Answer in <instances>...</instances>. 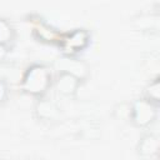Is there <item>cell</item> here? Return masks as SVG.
<instances>
[{
  "instance_id": "6da1fadb",
  "label": "cell",
  "mask_w": 160,
  "mask_h": 160,
  "mask_svg": "<svg viewBox=\"0 0 160 160\" xmlns=\"http://www.w3.org/2000/svg\"><path fill=\"white\" fill-rule=\"evenodd\" d=\"M51 82L50 71L41 65H35L30 68L22 80V89L31 95L44 94Z\"/></svg>"
},
{
  "instance_id": "7a4b0ae2",
  "label": "cell",
  "mask_w": 160,
  "mask_h": 160,
  "mask_svg": "<svg viewBox=\"0 0 160 160\" xmlns=\"http://www.w3.org/2000/svg\"><path fill=\"white\" fill-rule=\"evenodd\" d=\"M158 104L150 101L149 99L138 100L131 105L130 120L136 126H148L156 119Z\"/></svg>"
},
{
  "instance_id": "3957f363",
  "label": "cell",
  "mask_w": 160,
  "mask_h": 160,
  "mask_svg": "<svg viewBox=\"0 0 160 160\" xmlns=\"http://www.w3.org/2000/svg\"><path fill=\"white\" fill-rule=\"evenodd\" d=\"M55 85L60 94L69 96L75 94V91L78 90V86L80 85V79L69 72H60Z\"/></svg>"
},
{
  "instance_id": "277c9868",
  "label": "cell",
  "mask_w": 160,
  "mask_h": 160,
  "mask_svg": "<svg viewBox=\"0 0 160 160\" xmlns=\"http://www.w3.org/2000/svg\"><path fill=\"white\" fill-rule=\"evenodd\" d=\"M160 149V141L159 138L155 135H146L144 136L139 145H138V152L142 158H151L159 152Z\"/></svg>"
},
{
  "instance_id": "5b68a950",
  "label": "cell",
  "mask_w": 160,
  "mask_h": 160,
  "mask_svg": "<svg viewBox=\"0 0 160 160\" xmlns=\"http://www.w3.org/2000/svg\"><path fill=\"white\" fill-rule=\"evenodd\" d=\"M36 110V114L40 119H44V120H50V119H55L59 114V109L52 104V102H49V101H41L36 105L35 108Z\"/></svg>"
},
{
  "instance_id": "8992f818",
  "label": "cell",
  "mask_w": 160,
  "mask_h": 160,
  "mask_svg": "<svg viewBox=\"0 0 160 160\" xmlns=\"http://www.w3.org/2000/svg\"><path fill=\"white\" fill-rule=\"evenodd\" d=\"M14 38V31L10 24L2 19H0V44H9Z\"/></svg>"
},
{
  "instance_id": "52a82bcc",
  "label": "cell",
  "mask_w": 160,
  "mask_h": 160,
  "mask_svg": "<svg viewBox=\"0 0 160 160\" xmlns=\"http://www.w3.org/2000/svg\"><path fill=\"white\" fill-rule=\"evenodd\" d=\"M146 94H148L146 99H149L150 101H152L155 104H159V100H160V84H159L158 79H155L152 82H150V85L148 86Z\"/></svg>"
},
{
  "instance_id": "ba28073f",
  "label": "cell",
  "mask_w": 160,
  "mask_h": 160,
  "mask_svg": "<svg viewBox=\"0 0 160 160\" xmlns=\"http://www.w3.org/2000/svg\"><path fill=\"white\" fill-rule=\"evenodd\" d=\"M6 96H8V88L4 81H0V106L5 102Z\"/></svg>"
},
{
  "instance_id": "9c48e42d",
  "label": "cell",
  "mask_w": 160,
  "mask_h": 160,
  "mask_svg": "<svg viewBox=\"0 0 160 160\" xmlns=\"http://www.w3.org/2000/svg\"><path fill=\"white\" fill-rule=\"evenodd\" d=\"M6 54H8V49H6V45H4V44H0V62H1V61L5 59Z\"/></svg>"
}]
</instances>
